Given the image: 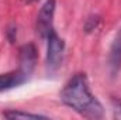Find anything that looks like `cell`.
<instances>
[{
	"label": "cell",
	"instance_id": "1",
	"mask_svg": "<svg viewBox=\"0 0 121 120\" xmlns=\"http://www.w3.org/2000/svg\"><path fill=\"white\" fill-rule=\"evenodd\" d=\"M60 100L86 119H101L104 116L103 105L90 92L86 74H75L65 83Z\"/></svg>",
	"mask_w": 121,
	"mask_h": 120
},
{
	"label": "cell",
	"instance_id": "2",
	"mask_svg": "<svg viewBox=\"0 0 121 120\" xmlns=\"http://www.w3.org/2000/svg\"><path fill=\"white\" fill-rule=\"evenodd\" d=\"M47 40H48V47H47L45 64H47V69L49 72H54L60 66L62 57H63V50H65V42L55 32V30L48 34Z\"/></svg>",
	"mask_w": 121,
	"mask_h": 120
},
{
	"label": "cell",
	"instance_id": "3",
	"mask_svg": "<svg viewBox=\"0 0 121 120\" xmlns=\"http://www.w3.org/2000/svg\"><path fill=\"white\" fill-rule=\"evenodd\" d=\"M56 3L55 0H47L41 7L37 17V32L41 38H47L51 31H54V14Z\"/></svg>",
	"mask_w": 121,
	"mask_h": 120
},
{
	"label": "cell",
	"instance_id": "4",
	"mask_svg": "<svg viewBox=\"0 0 121 120\" xmlns=\"http://www.w3.org/2000/svg\"><path fill=\"white\" fill-rule=\"evenodd\" d=\"M37 64V48L34 44H26L20 48V69L30 76Z\"/></svg>",
	"mask_w": 121,
	"mask_h": 120
},
{
	"label": "cell",
	"instance_id": "5",
	"mask_svg": "<svg viewBox=\"0 0 121 120\" xmlns=\"http://www.w3.org/2000/svg\"><path fill=\"white\" fill-rule=\"evenodd\" d=\"M28 75H26L20 68L17 71L9 72V74H3L0 75V92L4 90H10L13 88H17L23 83H26L28 81Z\"/></svg>",
	"mask_w": 121,
	"mask_h": 120
},
{
	"label": "cell",
	"instance_id": "6",
	"mask_svg": "<svg viewBox=\"0 0 121 120\" xmlns=\"http://www.w3.org/2000/svg\"><path fill=\"white\" fill-rule=\"evenodd\" d=\"M108 66L113 76H116L121 69V28L116 34L108 54Z\"/></svg>",
	"mask_w": 121,
	"mask_h": 120
},
{
	"label": "cell",
	"instance_id": "7",
	"mask_svg": "<svg viewBox=\"0 0 121 120\" xmlns=\"http://www.w3.org/2000/svg\"><path fill=\"white\" fill-rule=\"evenodd\" d=\"M4 117L7 119H47L42 115H34V113H28V112H18V110H9L3 113Z\"/></svg>",
	"mask_w": 121,
	"mask_h": 120
},
{
	"label": "cell",
	"instance_id": "8",
	"mask_svg": "<svg viewBox=\"0 0 121 120\" xmlns=\"http://www.w3.org/2000/svg\"><path fill=\"white\" fill-rule=\"evenodd\" d=\"M111 105H113V116H114V119H121V99L120 97H113Z\"/></svg>",
	"mask_w": 121,
	"mask_h": 120
},
{
	"label": "cell",
	"instance_id": "9",
	"mask_svg": "<svg viewBox=\"0 0 121 120\" xmlns=\"http://www.w3.org/2000/svg\"><path fill=\"white\" fill-rule=\"evenodd\" d=\"M27 1H35V0H27Z\"/></svg>",
	"mask_w": 121,
	"mask_h": 120
}]
</instances>
